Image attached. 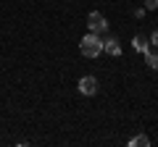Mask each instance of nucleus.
<instances>
[{
    "label": "nucleus",
    "instance_id": "obj_1",
    "mask_svg": "<svg viewBox=\"0 0 158 147\" xmlns=\"http://www.w3.org/2000/svg\"><path fill=\"white\" fill-rule=\"evenodd\" d=\"M79 53L85 58H98L103 53V40L98 37V32H87L85 37H82V42H79Z\"/></svg>",
    "mask_w": 158,
    "mask_h": 147
},
{
    "label": "nucleus",
    "instance_id": "obj_2",
    "mask_svg": "<svg viewBox=\"0 0 158 147\" xmlns=\"http://www.w3.org/2000/svg\"><path fill=\"white\" fill-rule=\"evenodd\" d=\"M87 29H90V32H106L108 29L106 16H103L100 11H90V16H87Z\"/></svg>",
    "mask_w": 158,
    "mask_h": 147
},
{
    "label": "nucleus",
    "instance_id": "obj_3",
    "mask_svg": "<svg viewBox=\"0 0 158 147\" xmlns=\"http://www.w3.org/2000/svg\"><path fill=\"white\" fill-rule=\"evenodd\" d=\"M79 92H82V95H95L98 92V79L95 76H82V79H79Z\"/></svg>",
    "mask_w": 158,
    "mask_h": 147
},
{
    "label": "nucleus",
    "instance_id": "obj_4",
    "mask_svg": "<svg viewBox=\"0 0 158 147\" xmlns=\"http://www.w3.org/2000/svg\"><path fill=\"white\" fill-rule=\"evenodd\" d=\"M103 53H108V55H121V45H118L116 37H108V40H103Z\"/></svg>",
    "mask_w": 158,
    "mask_h": 147
},
{
    "label": "nucleus",
    "instance_id": "obj_5",
    "mask_svg": "<svg viewBox=\"0 0 158 147\" xmlns=\"http://www.w3.org/2000/svg\"><path fill=\"white\" fill-rule=\"evenodd\" d=\"M132 45H135V50H137V53L150 50V42H148V37H145V34H137L135 40H132Z\"/></svg>",
    "mask_w": 158,
    "mask_h": 147
},
{
    "label": "nucleus",
    "instance_id": "obj_6",
    "mask_svg": "<svg viewBox=\"0 0 158 147\" xmlns=\"http://www.w3.org/2000/svg\"><path fill=\"white\" fill-rule=\"evenodd\" d=\"M142 55H145V66L153 68V71H158V53L156 50H145Z\"/></svg>",
    "mask_w": 158,
    "mask_h": 147
},
{
    "label": "nucleus",
    "instance_id": "obj_7",
    "mask_svg": "<svg viewBox=\"0 0 158 147\" xmlns=\"http://www.w3.org/2000/svg\"><path fill=\"white\" fill-rule=\"evenodd\" d=\"M129 147H150V137H145V134H135L129 139Z\"/></svg>",
    "mask_w": 158,
    "mask_h": 147
},
{
    "label": "nucleus",
    "instance_id": "obj_8",
    "mask_svg": "<svg viewBox=\"0 0 158 147\" xmlns=\"http://www.w3.org/2000/svg\"><path fill=\"white\" fill-rule=\"evenodd\" d=\"M158 8V0H145V11H156Z\"/></svg>",
    "mask_w": 158,
    "mask_h": 147
},
{
    "label": "nucleus",
    "instance_id": "obj_9",
    "mask_svg": "<svg viewBox=\"0 0 158 147\" xmlns=\"http://www.w3.org/2000/svg\"><path fill=\"white\" fill-rule=\"evenodd\" d=\"M148 42H150V45H153V47H158V29H156V32H153V34H150V37H148Z\"/></svg>",
    "mask_w": 158,
    "mask_h": 147
}]
</instances>
